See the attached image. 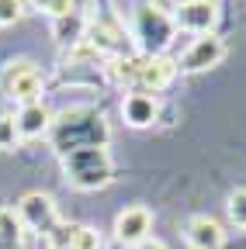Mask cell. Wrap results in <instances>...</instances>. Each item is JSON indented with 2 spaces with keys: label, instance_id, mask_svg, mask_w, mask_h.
Masks as SVG:
<instances>
[{
  "label": "cell",
  "instance_id": "obj_1",
  "mask_svg": "<svg viewBox=\"0 0 246 249\" xmlns=\"http://www.w3.org/2000/svg\"><path fill=\"white\" fill-rule=\"evenodd\" d=\"M108 139H111L108 121L94 107H70V111L52 114L49 142H52L56 156H66V152H76V149H104Z\"/></svg>",
  "mask_w": 246,
  "mask_h": 249
},
{
  "label": "cell",
  "instance_id": "obj_2",
  "mask_svg": "<svg viewBox=\"0 0 246 249\" xmlns=\"http://www.w3.org/2000/svg\"><path fill=\"white\" fill-rule=\"evenodd\" d=\"M108 76L129 90H146V93H156L163 87L173 83L177 76V62L167 55H114L108 59Z\"/></svg>",
  "mask_w": 246,
  "mask_h": 249
},
{
  "label": "cell",
  "instance_id": "obj_3",
  "mask_svg": "<svg viewBox=\"0 0 246 249\" xmlns=\"http://www.w3.org/2000/svg\"><path fill=\"white\" fill-rule=\"evenodd\" d=\"M59 163H63L66 183L76 187V191H101L114 177L108 149H76V152L59 156Z\"/></svg>",
  "mask_w": 246,
  "mask_h": 249
},
{
  "label": "cell",
  "instance_id": "obj_4",
  "mask_svg": "<svg viewBox=\"0 0 246 249\" xmlns=\"http://www.w3.org/2000/svg\"><path fill=\"white\" fill-rule=\"evenodd\" d=\"M173 35H177V21L160 4L149 0V4L135 7V38H139L142 55H163V49L173 42Z\"/></svg>",
  "mask_w": 246,
  "mask_h": 249
},
{
  "label": "cell",
  "instance_id": "obj_5",
  "mask_svg": "<svg viewBox=\"0 0 246 249\" xmlns=\"http://www.w3.org/2000/svg\"><path fill=\"white\" fill-rule=\"evenodd\" d=\"M42 87H45V80H42V73L32 59H14L0 70V93L18 101L21 107L42 101Z\"/></svg>",
  "mask_w": 246,
  "mask_h": 249
},
{
  "label": "cell",
  "instance_id": "obj_6",
  "mask_svg": "<svg viewBox=\"0 0 246 249\" xmlns=\"http://www.w3.org/2000/svg\"><path fill=\"white\" fill-rule=\"evenodd\" d=\"M18 214L28 232H38V235H52L59 229V214H56V201L42 191H32L24 194L21 204H18Z\"/></svg>",
  "mask_w": 246,
  "mask_h": 249
},
{
  "label": "cell",
  "instance_id": "obj_7",
  "mask_svg": "<svg viewBox=\"0 0 246 249\" xmlns=\"http://www.w3.org/2000/svg\"><path fill=\"white\" fill-rule=\"evenodd\" d=\"M222 55H226V42L215 35V31H211V35H198L188 49H184L177 70H180V73H205V70H211V66H219Z\"/></svg>",
  "mask_w": 246,
  "mask_h": 249
},
{
  "label": "cell",
  "instance_id": "obj_8",
  "mask_svg": "<svg viewBox=\"0 0 246 249\" xmlns=\"http://www.w3.org/2000/svg\"><path fill=\"white\" fill-rule=\"evenodd\" d=\"M173 21L191 35H211L219 24V7H215V0H184L173 11Z\"/></svg>",
  "mask_w": 246,
  "mask_h": 249
},
{
  "label": "cell",
  "instance_id": "obj_9",
  "mask_svg": "<svg viewBox=\"0 0 246 249\" xmlns=\"http://www.w3.org/2000/svg\"><path fill=\"white\" fill-rule=\"evenodd\" d=\"M149 232H152V214H149V208H142V204H132V208H125V211H118V218H114V239L121 242V246H139V242H146L149 239Z\"/></svg>",
  "mask_w": 246,
  "mask_h": 249
},
{
  "label": "cell",
  "instance_id": "obj_10",
  "mask_svg": "<svg viewBox=\"0 0 246 249\" xmlns=\"http://www.w3.org/2000/svg\"><path fill=\"white\" fill-rule=\"evenodd\" d=\"M121 118H125L129 128H149V124H156V118H160V101H156V93L129 90L125 101H121Z\"/></svg>",
  "mask_w": 246,
  "mask_h": 249
},
{
  "label": "cell",
  "instance_id": "obj_11",
  "mask_svg": "<svg viewBox=\"0 0 246 249\" xmlns=\"http://www.w3.org/2000/svg\"><path fill=\"white\" fill-rule=\"evenodd\" d=\"M184 239H188L191 249H222L226 246V229L208 214H194L184 225Z\"/></svg>",
  "mask_w": 246,
  "mask_h": 249
},
{
  "label": "cell",
  "instance_id": "obj_12",
  "mask_svg": "<svg viewBox=\"0 0 246 249\" xmlns=\"http://www.w3.org/2000/svg\"><path fill=\"white\" fill-rule=\"evenodd\" d=\"M49 239L56 249H101V232L94 225H59Z\"/></svg>",
  "mask_w": 246,
  "mask_h": 249
},
{
  "label": "cell",
  "instance_id": "obj_13",
  "mask_svg": "<svg viewBox=\"0 0 246 249\" xmlns=\"http://www.w3.org/2000/svg\"><path fill=\"white\" fill-rule=\"evenodd\" d=\"M18 132H21V142L24 139H42V135H49V124H52V111L42 104V101H35V104H24L21 111H18Z\"/></svg>",
  "mask_w": 246,
  "mask_h": 249
},
{
  "label": "cell",
  "instance_id": "obj_14",
  "mask_svg": "<svg viewBox=\"0 0 246 249\" xmlns=\"http://www.w3.org/2000/svg\"><path fill=\"white\" fill-rule=\"evenodd\" d=\"M24 242H28V229L18 208H0V249H24Z\"/></svg>",
  "mask_w": 246,
  "mask_h": 249
},
{
  "label": "cell",
  "instance_id": "obj_15",
  "mask_svg": "<svg viewBox=\"0 0 246 249\" xmlns=\"http://www.w3.org/2000/svg\"><path fill=\"white\" fill-rule=\"evenodd\" d=\"M38 14H45V18H52V21H63V18H70V14H76V7H73V0H28Z\"/></svg>",
  "mask_w": 246,
  "mask_h": 249
},
{
  "label": "cell",
  "instance_id": "obj_16",
  "mask_svg": "<svg viewBox=\"0 0 246 249\" xmlns=\"http://www.w3.org/2000/svg\"><path fill=\"white\" fill-rule=\"evenodd\" d=\"M226 214H229V222H232L236 229L246 232V187H239V191L229 194V201H226Z\"/></svg>",
  "mask_w": 246,
  "mask_h": 249
},
{
  "label": "cell",
  "instance_id": "obj_17",
  "mask_svg": "<svg viewBox=\"0 0 246 249\" xmlns=\"http://www.w3.org/2000/svg\"><path fill=\"white\" fill-rule=\"evenodd\" d=\"M21 145V132H18V121L11 114H0V152H14Z\"/></svg>",
  "mask_w": 246,
  "mask_h": 249
},
{
  "label": "cell",
  "instance_id": "obj_18",
  "mask_svg": "<svg viewBox=\"0 0 246 249\" xmlns=\"http://www.w3.org/2000/svg\"><path fill=\"white\" fill-rule=\"evenodd\" d=\"M24 18V0H0V28H11Z\"/></svg>",
  "mask_w": 246,
  "mask_h": 249
},
{
  "label": "cell",
  "instance_id": "obj_19",
  "mask_svg": "<svg viewBox=\"0 0 246 249\" xmlns=\"http://www.w3.org/2000/svg\"><path fill=\"white\" fill-rule=\"evenodd\" d=\"M135 249H167V246H163V239H152V235H149V239H146V242H139Z\"/></svg>",
  "mask_w": 246,
  "mask_h": 249
}]
</instances>
